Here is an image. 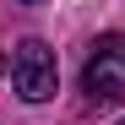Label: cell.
I'll list each match as a JSON object with an SVG mask.
<instances>
[{"label": "cell", "mask_w": 125, "mask_h": 125, "mask_svg": "<svg viewBox=\"0 0 125 125\" xmlns=\"http://www.w3.org/2000/svg\"><path fill=\"white\" fill-rule=\"evenodd\" d=\"M11 87H16L22 103H44V98H54V87H60V65H54V49L44 44V38H22V44H16V54H11Z\"/></svg>", "instance_id": "2"}, {"label": "cell", "mask_w": 125, "mask_h": 125, "mask_svg": "<svg viewBox=\"0 0 125 125\" xmlns=\"http://www.w3.org/2000/svg\"><path fill=\"white\" fill-rule=\"evenodd\" d=\"M6 71H11V65H6V54H0V76H6Z\"/></svg>", "instance_id": "3"}, {"label": "cell", "mask_w": 125, "mask_h": 125, "mask_svg": "<svg viewBox=\"0 0 125 125\" xmlns=\"http://www.w3.org/2000/svg\"><path fill=\"white\" fill-rule=\"evenodd\" d=\"M16 6H38V0H16Z\"/></svg>", "instance_id": "4"}, {"label": "cell", "mask_w": 125, "mask_h": 125, "mask_svg": "<svg viewBox=\"0 0 125 125\" xmlns=\"http://www.w3.org/2000/svg\"><path fill=\"white\" fill-rule=\"evenodd\" d=\"M82 93H87V103H98V109H120L125 103V33H103L87 49Z\"/></svg>", "instance_id": "1"}, {"label": "cell", "mask_w": 125, "mask_h": 125, "mask_svg": "<svg viewBox=\"0 0 125 125\" xmlns=\"http://www.w3.org/2000/svg\"><path fill=\"white\" fill-rule=\"evenodd\" d=\"M120 125H125V120H120Z\"/></svg>", "instance_id": "5"}]
</instances>
